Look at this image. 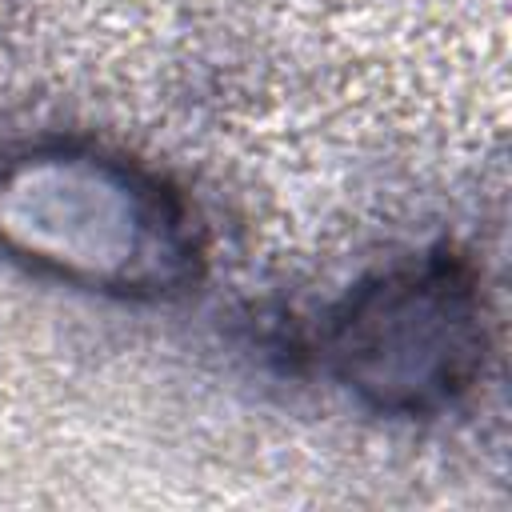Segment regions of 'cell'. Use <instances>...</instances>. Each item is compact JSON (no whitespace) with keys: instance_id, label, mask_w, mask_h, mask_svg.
Masks as SVG:
<instances>
[{"instance_id":"cell-1","label":"cell","mask_w":512,"mask_h":512,"mask_svg":"<svg viewBox=\"0 0 512 512\" xmlns=\"http://www.w3.org/2000/svg\"><path fill=\"white\" fill-rule=\"evenodd\" d=\"M344 376L380 404L452 388L472 356L464 292L444 276H400L364 292L336 332Z\"/></svg>"}]
</instances>
